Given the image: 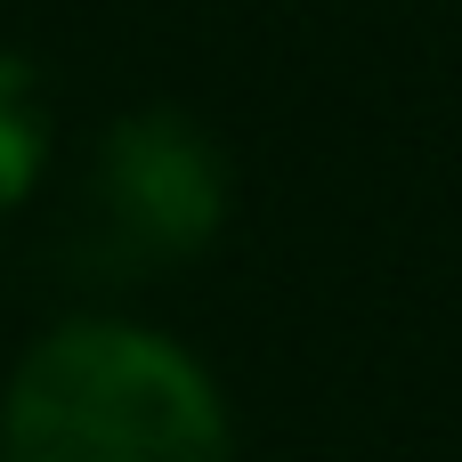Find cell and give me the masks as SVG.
Returning <instances> with one entry per match:
<instances>
[{"label": "cell", "mask_w": 462, "mask_h": 462, "mask_svg": "<svg viewBox=\"0 0 462 462\" xmlns=\"http://www.w3.org/2000/svg\"><path fill=\"white\" fill-rule=\"evenodd\" d=\"M97 195L130 227V244L187 252V244H203L219 227L227 171H219L211 138L187 114H138V122H114L106 162H97Z\"/></svg>", "instance_id": "2"}, {"label": "cell", "mask_w": 462, "mask_h": 462, "mask_svg": "<svg viewBox=\"0 0 462 462\" xmlns=\"http://www.w3.org/2000/svg\"><path fill=\"white\" fill-rule=\"evenodd\" d=\"M0 462H236V430L219 382L179 341L81 317L16 357Z\"/></svg>", "instance_id": "1"}]
</instances>
